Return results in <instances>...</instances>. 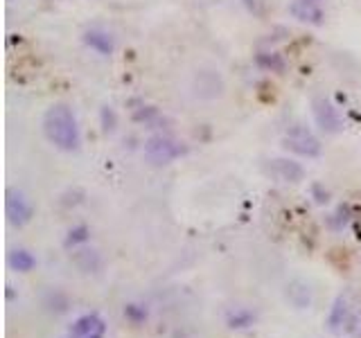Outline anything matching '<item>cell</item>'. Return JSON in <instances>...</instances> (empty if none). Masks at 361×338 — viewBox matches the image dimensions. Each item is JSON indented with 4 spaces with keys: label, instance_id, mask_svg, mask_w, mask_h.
<instances>
[{
    "label": "cell",
    "instance_id": "7c38bea8",
    "mask_svg": "<svg viewBox=\"0 0 361 338\" xmlns=\"http://www.w3.org/2000/svg\"><path fill=\"white\" fill-rule=\"evenodd\" d=\"M7 264L12 266L16 273H29L37 268V257L29 253L27 248H14L7 257Z\"/></svg>",
    "mask_w": 361,
    "mask_h": 338
},
{
    "label": "cell",
    "instance_id": "d6986e66",
    "mask_svg": "<svg viewBox=\"0 0 361 338\" xmlns=\"http://www.w3.org/2000/svg\"><path fill=\"white\" fill-rule=\"evenodd\" d=\"M312 192H314V196H316V203L318 205H323V203H327L330 201V194H327L321 185H312Z\"/></svg>",
    "mask_w": 361,
    "mask_h": 338
},
{
    "label": "cell",
    "instance_id": "6da1fadb",
    "mask_svg": "<svg viewBox=\"0 0 361 338\" xmlns=\"http://www.w3.org/2000/svg\"><path fill=\"white\" fill-rule=\"evenodd\" d=\"M44 134L52 147L66 151V154H72V151L81 147V131L77 115L63 102H55L52 106H48L44 115Z\"/></svg>",
    "mask_w": 361,
    "mask_h": 338
},
{
    "label": "cell",
    "instance_id": "4fadbf2b",
    "mask_svg": "<svg viewBox=\"0 0 361 338\" xmlns=\"http://www.w3.org/2000/svg\"><path fill=\"white\" fill-rule=\"evenodd\" d=\"M75 264L84 271V273H95V271H100L102 266V257L98 255V250L93 248H81L75 253Z\"/></svg>",
    "mask_w": 361,
    "mask_h": 338
},
{
    "label": "cell",
    "instance_id": "9c48e42d",
    "mask_svg": "<svg viewBox=\"0 0 361 338\" xmlns=\"http://www.w3.org/2000/svg\"><path fill=\"white\" fill-rule=\"evenodd\" d=\"M289 12L296 20H301V23H307V25L321 27L325 23V12L314 0H294L289 5Z\"/></svg>",
    "mask_w": 361,
    "mask_h": 338
},
{
    "label": "cell",
    "instance_id": "5b68a950",
    "mask_svg": "<svg viewBox=\"0 0 361 338\" xmlns=\"http://www.w3.org/2000/svg\"><path fill=\"white\" fill-rule=\"evenodd\" d=\"M312 115L316 126L323 131L325 136H339L343 134V117L339 113V108L327 100V97H314L312 100Z\"/></svg>",
    "mask_w": 361,
    "mask_h": 338
},
{
    "label": "cell",
    "instance_id": "44dd1931",
    "mask_svg": "<svg viewBox=\"0 0 361 338\" xmlns=\"http://www.w3.org/2000/svg\"><path fill=\"white\" fill-rule=\"evenodd\" d=\"M7 300H14V291H12V287H7Z\"/></svg>",
    "mask_w": 361,
    "mask_h": 338
},
{
    "label": "cell",
    "instance_id": "52a82bcc",
    "mask_svg": "<svg viewBox=\"0 0 361 338\" xmlns=\"http://www.w3.org/2000/svg\"><path fill=\"white\" fill-rule=\"evenodd\" d=\"M264 171L278 183L296 185V183L305 181V167L301 165V162H296L294 158H271L267 162V167H264Z\"/></svg>",
    "mask_w": 361,
    "mask_h": 338
},
{
    "label": "cell",
    "instance_id": "8fae6325",
    "mask_svg": "<svg viewBox=\"0 0 361 338\" xmlns=\"http://www.w3.org/2000/svg\"><path fill=\"white\" fill-rule=\"evenodd\" d=\"M287 300H289L296 309H310L312 304V287L303 280H294L287 285Z\"/></svg>",
    "mask_w": 361,
    "mask_h": 338
},
{
    "label": "cell",
    "instance_id": "30bf717a",
    "mask_svg": "<svg viewBox=\"0 0 361 338\" xmlns=\"http://www.w3.org/2000/svg\"><path fill=\"white\" fill-rule=\"evenodd\" d=\"M355 318L350 316V309H348V302L343 296H339L332 304V309H330V316H327V327H330L332 332H343L348 330V325H353Z\"/></svg>",
    "mask_w": 361,
    "mask_h": 338
},
{
    "label": "cell",
    "instance_id": "277c9868",
    "mask_svg": "<svg viewBox=\"0 0 361 338\" xmlns=\"http://www.w3.org/2000/svg\"><path fill=\"white\" fill-rule=\"evenodd\" d=\"M5 212H7V221L14 228H25L32 219H34V203L29 201V196L23 190L7 188Z\"/></svg>",
    "mask_w": 361,
    "mask_h": 338
},
{
    "label": "cell",
    "instance_id": "3957f363",
    "mask_svg": "<svg viewBox=\"0 0 361 338\" xmlns=\"http://www.w3.org/2000/svg\"><path fill=\"white\" fill-rule=\"evenodd\" d=\"M282 147L287 151H291L296 156L303 158H318L323 154L321 140L314 136V131H310L305 124H294L282 138Z\"/></svg>",
    "mask_w": 361,
    "mask_h": 338
},
{
    "label": "cell",
    "instance_id": "8992f818",
    "mask_svg": "<svg viewBox=\"0 0 361 338\" xmlns=\"http://www.w3.org/2000/svg\"><path fill=\"white\" fill-rule=\"evenodd\" d=\"M106 320L100 313H84L68 327V338H106Z\"/></svg>",
    "mask_w": 361,
    "mask_h": 338
},
{
    "label": "cell",
    "instance_id": "ac0fdd59",
    "mask_svg": "<svg viewBox=\"0 0 361 338\" xmlns=\"http://www.w3.org/2000/svg\"><path fill=\"white\" fill-rule=\"evenodd\" d=\"M100 119H102V129L106 131V134H111V131L118 126V115H115V111L111 106H102Z\"/></svg>",
    "mask_w": 361,
    "mask_h": 338
},
{
    "label": "cell",
    "instance_id": "ba28073f",
    "mask_svg": "<svg viewBox=\"0 0 361 338\" xmlns=\"http://www.w3.org/2000/svg\"><path fill=\"white\" fill-rule=\"evenodd\" d=\"M81 41H84V46L91 48L93 52H98L100 57H111V54L115 52V37L109 30H104L100 25L88 27L86 32H84Z\"/></svg>",
    "mask_w": 361,
    "mask_h": 338
},
{
    "label": "cell",
    "instance_id": "e0dca14e",
    "mask_svg": "<svg viewBox=\"0 0 361 338\" xmlns=\"http://www.w3.org/2000/svg\"><path fill=\"white\" fill-rule=\"evenodd\" d=\"M147 316H150V311H147L145 304H136V302H129L124 307V318L129 320L131 325H143L147 320Z\"/></svg>",
    "mask_w": 361,
    "mask_h": 338
},
{
    "label": "cell",
    "instance_id": "9a60e30c",
    "mask_svg": "<svg viewBox=\"0 0 361 338\" xmlns=\"http://www.w3.org/2000/svg\"><path fill=\"white\" fill-rule=\"evenodd\" d=\"M256 323V313H253L251 309H232L228 311L226 316V325L230 327V330H249V327Z\"/></svg>",
    "mask_w": 361,
    "mask_h": 338
},
{
    "label": "cell",
    "instance_id": "2e32d148",
    "mask_svg": "<svg viewBox=\"0 0 361 338\" xmlns=\"http://www.w3.org/2000/svg\"><path fill=\"white\" fill-rule=\"evenodd\" d=\"M88 239H91V228L79 223V226H72L70 230H68L66 239H63V246H66V248H75V246L86 244Z\"/></svg>",
    "mask_w": 361,
    "mask_h": 338
},
{
    "label": "cell",
    "instance_id": "7a4b0ae2",
    "mask_svg": "<svg viewBox=\"0 0 361 338\" xmlns=\"http://www.w3.org/2000/svg\"><path fill=\"white\" fill-rule=\"evenodd\" d=\"M185 154H188V147L165 134H156L145 143V158L150 160L154 167H165Z\"/></svg>",
    "mask_w": 361,
    "mask_h": 338
},
{
    "label": "cell",
    "instance_id": "7402d4cb",
    "mask_svg": "<svg viewBox=\"0 0 361 338\" xmlns=\"http://www.w3.org/2000/svg\"><path fill=\"white\" fill-rule=\"evenodd\" d=\"M314 3H321V0H314Z\"/></svg>",
    "mask_w": 361,
    "mask_h": 338
},
{
    "label": "cell",
    "instance_id": "ffe728a7",
    "mask_svg": "<svg viewBox=\"0 0 361 338\" xmlns=\"http://www.w3.org/2000/svg\"><path fill=\"white\" fill-rule=\"evenodd\" d=\"M244 5H247V9H251V12H258V0H242Z\"/></svg>",
    "mask_w": 361,
    "mask_h": 338
},
{
    "label": "cell",
    "instance_id": "5bb4252c",
    "mask_svg": "<svg viewBox=\"0 0 361 338\" xmlns=\"http://www.w3.org/2000/svg\"><path fill=\"white\" fill-rule=\"evenodd\" d=\"M256 63L262 70H269L275 74H282L287 70V61L278 52H260V54H256Z\"/></svg>",
    "mask_w": 361,
    "mask_h": 338
}]
</instances>
